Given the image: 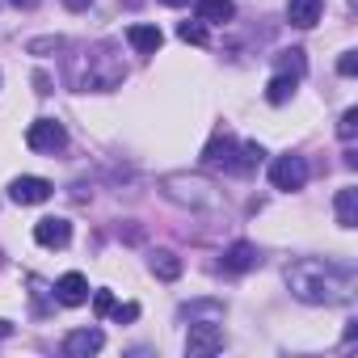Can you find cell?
<instances>
[{
    "label": "cell",
    "instance_id": "obj_1",
    "mask_svg": "<svg viewBox=\"0 0 358 358\" xmlns=\"http://www.w3.org/2000/svg\"><path fill=\"white\" fill-rule=\"evenodd\" d=\"M287 287L303 303H341L350 299V270L320 257H299L287 266Z\"/></svg>",
    "mask_w": 358,
    "mask_h": 358
},
{
    "label": "cell",
    "instance_id": "obj_2",
    "mask_svg": "<svg viewBox=\"0 0 358 358\" xmlns=\"http://www.w3.org/2000/svg\"><path fill=\"white\" fill-rule=\"evenodd\" d=\"M127 80V64L114 55V43H97L93 51H89V64L76 72V85L89 93H110V89H118Z\"/></svg>",
    "mask_w": 358,
    "mask_h": 358
},
{
    "label": "cell",
    "instance_id": "obj_3",
    "mask_svg": "<svg viewBox=\"0 0 358 358\" xmlns=\"http://www.w3.org/2000/svg\"><path fill=\"white\" fill-rule=\"evenodd\" d=\"M160 186H164V199L177 203V207H190V211H211V207H220V190L207 182V177L169 173Z\"/></svg>",
    "mask_w": 358,
    "mask_h": 358
},
{
    "label": "cell",
    "instance_id": "obj_4",
    "mask_svg": "<svg viewBox=\"0 0 358 358\" xmlns=\"http://www.w3.org/2000/svg\"><path fill=\"white\" fill-rule=\"evenodd\" d=\"M270 186L274 190H303L308 186V160L303 156H278L274 164H270Z\"/></svg>",
    "mask_w": 358,
    "mask_h": 358
},
{
    "label": "cell",
    "instance_id": "obj_5",
    "mask_svg": "<svg viewBox=\"0 0 358 358\" xmlns=\"http://www.w3.org/2000/svg\"><path fill=\"white\" fill-rule=\"evenodd\" d=\"M26 143H30L34 152H59V148L68 143V131H64V122H55V118H34L30 131H26Z\"/></svg>",
    "mask_w": 358,
    "mask_h": 358
},
{
    "label": "cell",
    "instance_id": "obj_6",
    "mask_svg": "<svg viewBox=\"0 0 358 358\" xmlns=\"http://www.w3.org/2000/svg\"><path fill=\"white\" fill-rule=\"evenodd\" d=\"M220 350H224V329L215 320L190 324V333H186V354L190 358H207V354H220Z\"/></svg>",
    "mask_w": 358,
    "mask_h": 358
},
{
    "label": "cell",
    "instance_id": "obj_7",
    "mask_svg": "<svg viewBox=\"0 0 358 358\" xmlns=\"http://www.w3.org/2000/svg\"><path fill=\"white\" fill-rule=\"evenodd\" d=\"M9 199L17 207H34V203H47L51 199V182L47 177H13V186H9Z\"/></svg>",
    "mask_w": 358,
    "mask_h": 358
},
{
    "label": "cell",
    "instance_id": "obj_8",
    "mask_svg": "<svg viewBox=\"0 0 358 358\" xmlns=\"http://www.w3.org/2000/svg\"><path fill=\"white\" fill-rule=\"evenodd\" d=\"M106 345V333L101 329H72L68 337H64V354L68 358H89V354H97Z\"/></svg>",
    "mask_w": 358,
    "mask_h": 358
},
{
    "label": "cell",
    "instance_id": "obj_9",
    "mask_svg": "<svg viewBox=\"0 0 358 358\" xmlns=\"http://www.w3.org/2000/svg\"><path fill=\"white\" fill-rule=\"evenodd\" d=\"M34 241H38L43 249H64V245L72 241V224H68V220H59V215L38 220V224H34Z\"/></svg>",
    "mask_w": 358,
    "mask_h": 358
},
{
    "label": "cell",
    "instance_id": "obj_10",
    "mask_svg": "<svg viewBox=\"0 0 358 358\" xmlns=\"http://www.w3.org/2000/svg\"><path fill=\"white\" fill-rule=\"evenodd\" d=\"M55 299H59L64 308H80V303L89 299V278L76 274V270H68V274L55 282Z\"/></svg>",
    "mask_w": 358,
    "mask_h": 358
},
{
    "label": "cell",
    "instance_id": "obj_11",
    "mask_svg": "<svg viewBox=\"0 0 358 358\" xmlns=\"http://www.w3.org/2000/svg\"><path fill=\"white\" fill-rule=\"evenodd\" d=\"M253 266H262V253H257V245H249V241H236V245L224 253V270H228V274H245V270H253Z\"/></svg>",
    "mask_w": 358,
    "mask_h": 358
},
{
    "label": "cell",
    "instance_id": "obj_12",
    "mask_svg": "<svg viewBox=\"0 0 358 358\" xmlns=\"http://www.w3.org/2000/svg\"><path fill=\"white\" fill-rule=\"evenodd\" d=\"M320 13H324L320 0H287V22L299 26V30H312L320 22Z\"/></svg>",
    "mask_w": 358,
    "mask_h": 358
},
{
    "label": "cell",
    "instance_id": "obj_13",
    "mask_svg": "<svg viewBox=\"0 0 358 358\" xmlns=\"http://www.w3.org/2000/svg\"><path fill=\"white\" fill-rule=\"evenodd\" d=\"M182 320H190V324H207V320H224V303L220 299H194V303H186L182 312H177Z\"/></svg>",
    "mask_w": 358,
    "mask_h": 358
},
{
    "label": "cell",
    "instance_id": "obj_14",
    "mask_svg": "<svg viewBox=\"0 0 358 358\" xmlns=\"http://www.w3.org/2000/svg\"><path fill=\"white\" fill-rule=\"evenodd\" d=\"M127 43H131L139 55H156V51H160V43H164V34H160L156 26H143V22H135V26L127 30Z\"/></svg>",
    "mask_w": 358,
    "mask_h": 358
},
{
    "label": "cell",
    "instance_id": "obj_15",
    "mask_svg": "<svg viewBox=\"0 0 358 358\" xmlns=\"http://www.w3.org/2000/svg\"><path fill=\"white\" fill-rule=\"evenodd\" d=\"M148 270H152L156 278L173 282L177 274H182V257H177L173 249H152V253H148Z\"/></svg>",
    "mask_w": 358,
    "mask_h": 358
},
{
    "label": "cell",
    "instance_id": "obj_16",
    "mask_svg": "<svg viewBox=\"0 0 358 358\" xmlns=\"http://www.w3.org/2000/svg\"><path fill=\"white\" fill-rule=\"evenodd\" d=\"M194 9H199V22H203V26L232 22V13H236V5H232V0H194Z\"/></svg>",
    "mask_w": 358,
    "mask_h": 358
},
{
    "label": "cell",
    "instance_id": "obj_17",
    "mask_svg": "<svg viewBox=\"0 0 358 358\" xmlns=\"http://www.w3.org/2000/svg\"><path fill=\"white\" fill-rule=\"evenodd\" d=\"M232 156H236V139L232 135H215L207 143V152H203L207 164H224V169H232Z\"/></svg>",
    "mask_w": 358,
    "mask_h": 358
},
{
    "label": "cell",
    "instance_id": "obj_18",
    "mask_svg": "<svg viewBox=\"0 0 358 358\" xmlns=\"http://www.w3.org/2000/svg\"><path fill=\"white\" fill-rule=\"evenodd\" d=\"M337 224L341 228H358V190H337Z\"/></svg>",
    "mask_w": 358,
    "mask_h": 358
},
{
    "label": "cell",
    "instance_id": "obj_19",
    "mask_svg": "<svg viewBox=\"0 0 358 358\" xmlns=\"http://www.w3.org/2000/svg\"><path fill=\"white\" fill-rule=\"evenodd\" d=\"M262 143H236V156H232V173H253L262 164Z\"/></svg>",
    "mask_w": 358,
    "mask_h": 358
},
{
    "label": "cell",
    "instance_id": "obj_20",
    "mask_svg": "<svg viewBox=\"0 0 358 358\" xmlns=\"http://www.w3.org/2000/svg\"><path fill=\"white\" fill-rule=\"evenodd\" d=\"M295 85H299L295 76H282V72H278V76L270 80V89H266V101H270V106H282V101H291V97H295Z\"/></svg>",
    "mask_w": 358,
    "mask_h": 358
},
{
    "label": "cell",
    "instance_id": "obj_21",
    "mask_svg": "<svg viewBox=\"0 0 358 358\" xmlns=\"http://www.w3.org/2000/svg\"><path fill=\"white\" fill-rule=\"evenodd\" d=\"M303 68H308V64H303V51H282V55H278V72H282V76H295V80H299Z\"/></svg>",
    "mask_w": 358,
    "mask_h": 358
},
{
    "label": "cell",
    "instance_id": "obj_22",
    "mask_svg": "<svg viewBox=\"0 0 358 358\" xmlns=\"http://www.w3.org/2000/svg\"><path fill=\"white\" fill-rule=\"evenodd\" d=\"M177 38L203 47V43H207V26H203V22H182V26H177Z\"/></svg>",
    "mask_w": 358,
    "mask_h": 358
},
{
    "label": "cell",
    "instance_id": "obj_23",
    "mask_svg": "<svg viewBox=\"0 0 358 358\" xmlns=\"http://www.w3.org/2000/svg\"><path fill=\"white\" fill-rule=\"evenodd\" d=\"M354 122H358V110H345V114H341V127H337V135H341L345 143L354 139Z\"/></svg>",
    "mask_w": 358,
    "mask_h": 358
},
{
    "label": "cell",
    "instance_id": "obj_24",
    "mask_svg": "<svg viewBox=\"0 0 358 358\" xmlns=\"http://www.w3.org/2000/svg\"><path fill=\"white\" fill-rule=\"evenodd\" d=\"M110 316H114L118 324H122V320H135V316H139V303H114Z\"/></svg>",
    "mask_w": 358,
    "mask_h": 358
},
{
    "label": "cell",
    "instance_id": "obj_25",
    "mask_svg": "<svg viewBox=\"0 0 358 358\" xmlns=\"http://www.w3.org/2000/svg\"><path fill=\"white\" fill-rule=\"evenodd\" d=\"M337 72H341V76H354V72H358V51H345V55L337 59Z\"/></svg>",
    "mask_w": 358,
    "mask_h": 358
},
{
    "label": "cell",
    "instance_id": "obj_26",
    "mask_svg": "<svg viewBox=\"0 0 358 358\" xmlns=\"http://www.w3.org/2000/svg\"><path fill=\"white\" fill-rule=\"evenodd\" d=\"M93 308H97V316H110V308H114V295H110V291H97V295H93Z\"/></svg>",
    "mask_w": 358,
    "mask_h": 358
},
{
    "label": "cell",
    "instance_id": "obj_27",
    "mask_svg": "<svg viewBox=\"0 0 358 358\" xmlns=\"http://www.w3.org/2000/svg\"><path fill=\"white\" fill-rule=\"evenodd\" d=\"M59 47H64V38H34V43H30L34 55H38V51H59Z\"/></svg>",
    "mask_w": 358,
    "mask_h": 358
},
{
    "label": "cell",
    "instance_id": "obj_28",
    "mask_svg": "<svg viewBox=\"0 0 358 358\" xmlns=\"http://www.w3.org/2000/svg\"><path fill=\"white\" fill-rule=\"evenodd\" d=\"M64 5H68V9H72V13H85V9H89V5H93V0H64Z\"/></svg>",
    "mask_w": 358,
    "mask_h": 358
},
{
    "label": "cell",
    "instance_id": "obj_29",
    "mask_svg": "<svg viewBox=\"0 0 358 358\" xmlns=\"http://www.w3.org/2000/svg\"><path fill=\"white\" fill-rule=\"evenodd\" d=\"M9 5H17V9H34V0H9Z\"/></svg>",
    "mask_w": 358,
    "mask_h": 358
},
{
    "label": "cell",
    "instance_id": "obj_30",
    "mask_svg": "<svg viewBox=\"0 0 358 358\" xmlns=\"http://www.w3.org/2000/svg\"><path fill=\"white\" fill-rule=\"evenodd\" d=\"M9 333H13V324H9V320H0V337H9Z\"/></svg>",
    "mask_w": 358,
    "mask_h": 358
},
{
    "label": "cell",
    "instance_id": "obj_31",
    "mask_svg": "<svg viewBox=\"0 0 358 358\" xmlns=\"http://www.w3.org/2000/svg\"><path fill=\"white\" fill-rule=\"evenodd\" d=\"M160 5H169V9H182V5H186V0H160Z\"/></svg>",
    "mask_w": 358,
    "mask_h": 358
}]
</instances>
